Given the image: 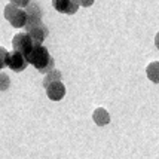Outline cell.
I'll list each match as a JSON object with an SVG mask.
<instances>
[{
    "label": "cell",
    "mask_w": 159,
    "mask_h": 159,
    "mask_svg": "<svg viewBox=\"0 0 159 159\" xmlns=\"http://www.w3.org/2000/svg\"><path fill=\"white\" fill-rule=\"evenodd\" d=\"M27 62L31 64L33 67L39 70L40 73H49L51 70H54V58L51 57L49 51L43 45L34 43L33 48L27 55Z\"/></svg>",
    "instance_id": "6da1fadb"
},
{
    "label": "cell",
    "mask_w": 159,
    "mask_h": 159,
    "mask_svg": "<svg viewBox=\"0 0 159 159\" xmlns=\"http://www.w3.org/2000/svg\"><path fill=\"white\" fill-rule=\"evenodd\" d=\"M46 94H48V98L52 100V101H61L64 95H66V86L62 82H55L48 85L46 88Z\"/></svg>",
    "instance_id": "ba28073f"
},
{
    "label": "cell",
    "mask_w": 159,
    "mask_h": 159,
    "mask_svg": "<svg viewBox=\"0 0 159 159\" xmlns=\"http://www.w3.org/2000/svg\"><path fill=\"white\" fill-rule=\"evenodd\" d=\"M27 34L30 36V39H31L33 43H39V45H42V43L45 42V39L48 37L49 30H48V27L42 22V24H37V25L30 28V30L27 31Z\"/></svg>",
    "instance_id": "52a82bcc"
},
{
    "label": "cell",
    "mask_w": 159,
    "mask_h": 159,
    "mask_svg": "<svg viewBox=\"0 0 159 159\" xmlns=\"http://www.w3.org/2000/svg\"><path fill=\"white\" fill-rule=\"evenodd\" d=\"M52 6L55 7L60 14H67V15L76 14L77 9H79V5H77L76 0H54Z\"/></svg>",
    "instance_id": "8992f818"
},
{
    "label": "cell",
    "mask_w": 159,
    "mask_h": 159,
    "mask_svg": "<svg viewBox=\"0 0 159 159\" xmlns=\"http://www.w3.org/2000/svg\"><path fill=\"white\" fill-rule=\"evenodd\" d=\"M92 3H94V2H77L79 6H80V5H82V6H91Z\"/></svg>",
    "instance_id": "5bb4252c"
},
{
    "label": "cell",
    "mask_w": 159,
    "mask_h": 159,
    "mask_svg": "<svg viewBox=\"0 0 159 159\" xmlns=\"http://www.w3.org/2000/svg\"><path fill=\"white\" fill-rule=\"evenodd\" d=\"M147 77L152 82H158V62H152L147 66Z\"/></svg>",
    "instance_id": "8fae6325"
},
{
    "label": "cell",
    "mask_w": 159,
    "mask_h": 159,
    "mask_svg": "<svg viewBox=\"0 0 159 159\" xmlns=\"http://www.w3.org/2000/svg\"><path fill=\"white\" fill-rule=\"evenodd\" d=\"M9 86H11V77L6 73L0 71V91H6Z\"/></svg>",
    "instance_id": "7c38bea8"
},
{
    "label": "cell",
    "mask_w": 159,
    "mask_h": 159,
    "mask_svg": "<svg viewBox=\"0 0 159 159\" xmlns=\"http://www.w3.org/2000/svg\"><path fill=\"white\" fill-rule=\"evenodd\" d=\"M92 119H94V122H95L98 126H104V125L110 124V115H109V111L106 110V109H103V107L95 109L94 115H92Z\"/></svg>",
    "instance_id": "9c48e42d"
},
{
    "label": "cell",
    "mask_w": 159,
    "mask_h": 159,
    "mask_svg": "<svg viewBox=\"0 0 159 159\" xmlns=\"http://www.w3.org/2000/svg\"><path fill=\"white\" fill-rule=\"evenodd\" d=\"M61 79H62V75H61V71L60 70H51L49 73H46V76L43 77V86L46 88L48 85H51V83H55V82H61Z\"/></svg>",
    "instance_id": "30bf717a"
},
{
    "label": "cell",
    "mask_w": 159,
    "mask_h": 159,
    "mask_svg": "<svg viewBox=\"0 0 159 159\" xmlns=\"http://www.w3.org/2000/svg\"><path fill=\"white\" fill-rule=\"evenodd\" d=\"M33 42L30 39V36L27 33H18V34L14 36L12 39V46H14L15 52H20L21 55H24L27 58V55L30 54V51L33 48Z\"/></svg>",
    "instance_id": "277c9868"
},
{
    "label": "cell",
    "mask_w": 159,
    "mask_h": 159,
    "mask_svg": "<svg viewBox=\"0 0 159 159\" xmlns=\"http://www.w3.org/2000/svg\"><path fill=\"white\" fill-rule=\"evenodd\" d=\"M3 15H5V18L11 22L12 27H15V28L25 27V21H27L25 12H24V9L16 7L14 3H11V2L7 3L6 7H5V11H3Z\"/></svg>",
    "instance_id": "7a4b0ae2"
},
{
    "label": "cell",
    "mask_w": 159,
    "mask_h": 159,
    "mask_svg": "<svg viewBox=\"0 0 159 159\" xmlns=\"http://www.w3.org/2000/svg\"><path fill=\"white\" fill-rule=\"evenodd\" d=\"M6 57H7V51L5 48L0 46V70L5 69V61H6Z\"/></svg>",
    "instance_id": "4fadbf2b"
},
{
    "label": "cell",
    "mask_w": 159,
    "mask_h": 159,
    "mask_svg": "<svg viewBox=\"0 0 159 159\" xmlns=\"http://www.w3.org/2000/svg\"><path fill=\"white\" fill-rule=\"evenodd\" d=\"M28 66L27 62V58L24 55H21L20 52H7V57H6V61H5V67H9L11 70H14L16 73H20L22 70H25Z\"/></svg>",
    "instance_id": "5b68a950"
},
{
    "label": "cell",
    "mask_w": 159,
    "mask_h": 159,
    "mask_svg": "<svg viewBox=\"0 0 159 159\" xmlns=\"http://www.w3.org/2000/svg\"><path fill=\"white\" fill-rule=\"evenodd\" d=\"M27 21H25V30H30L31 27H34L37 24H42V9L39 6V3L36 2H28L27 7L24 9Z\"/></svg>",
    "instance_id": "3957f363"
}]
</instances>
